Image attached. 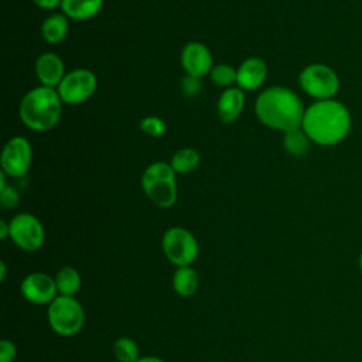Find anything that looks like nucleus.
<instances>
[{
  "mask_svg": "<svg viewBox=\"0 0 362 362\" xmlns=\"http://www.w3.org/2000/svg\"><path fill=\"white\" fill-rule=\"evenodd\" d=\"M352 119L348 107L335 99L315 100L303 117L301 129L308 139L324 147L341 143L351 130Z\"/></svg>",
  "mask_w": 362,
  "mask_h": 362,
  "instance_id": "1",
  "label": "nucleus"
},
{
  "mask_svg": "<svg viewBox=\"0 0 362 362\" xmlns=\"http://www.w3.org/2000/svg\"><path fill=\"white\" fill-rule=\"evenodd\" d=\"M255 112L264 126L286 133L301 127L305 109L296 92L277 85L264 89L257 96Z\"/></svg>",
  "mask_w": 362,
  "mask_h": 362,
  "instance_id": "2",
  "label": "nucleus"
},
{
  "mask_svg": "<svg viewBox=\"0 0 362 362\" xmlns=\"http://www.w3.org/2000/svg\"><path fill=\"white\" fill-rule=\"evenodd\" d=\"M61 102L58 90L54 88H34L21 99L18 109L20 119L33 130H51L59 120Z\"/></svg>",
  "mask_w": 362,
  "mask_h": 362,
  "instance_id": "3",
  "label": "nucleus"
},
{
  "mask_svg": "<svg viewBox=\"0 0 362 362\" xmlns=\"http://www.w3.org/2000/svg\"><path fill=\"white\" fill-rule=\"evenodd\" d=\"M141 187L146 195L160 208H170L177 201L175 171L168 163L156 161L141 175Z\"/></svg>",
  "mask_w": 362,
  "mask_h": 362,
  "instance_id": "4",
  "label": "nucleus"
},
{
  "mask_svg": "<svg viewBox=\"0 0 362 362\" xmlns=\"http://www.w3.org/2000/svg\"><path fill=\"white\" fill-rule=\"evenodd\" d=\"M47 320L57 335L74 337L83 328L85 310L75 297L57 296L48 304Z\"/></svg>",
  "mask_w": 362,
  "mask_h": 362,
  "instance_id": "5",
  "label": "nucleus"
},
{
  "mask_svg": "<svg viewBox=\"0 0 362 362\" xmlns=\"http://www.w3.org/2000/svg\"><path fill=\"white\" fill-rule=\"evenodd\" d=\"M163 253L175 267L191 266L199 253L197 238L182 226L168 228L161 238Z\"/></svg>",
  "mask_w": 362,
  "mask_h": 362,
  "instance_id": "6",
  "label": "nucleus"
},
{
  "mask_svg": "<svg viewBox=\"0 0 362 362\" xmlns=\"http://www.w3.org/2000/svg\"><path fill=\"white\" fill-rule=\"evenodd\" d=\"M301 89L315 100L334 99L339 90V78L337 72L325 64H310L298 75Z\"/></svg>",
  "mask_w": 362,
  "mask_h": 362,
  "instance_id": "7",
  "label": "nucleus"
},
{
  "mask_svg": "<svg viewBox=\"0 0 362 362\" xmlns=\"http://www.w3.org/2000/svg\"><path fill=\"white\" fill-rule=\"evenodd\" d=\"M10 239L24 252H35L45 242V229L33 214H17L10 222Z\"/></svg>",
  "mask_w": 362,
  "mask_h": 362,
  "instance_id": "8",
  "label": "nucleus"
},
{
  "mask_svg": "<svg viewBox=\"0 0 362 362\" xmlns=\"http://www.w3.org/2000/svg\"><path fill=\"white\" fill-rule=\"evenodd\" d=\"M96 76L89 69H74L68 72L58 85V95L62 102L76 105L88 100L96 89Z\"/></svg>",
  "mask_w": 362,
  "mask_h": 362,
  "instance_id": "9",
  "label": "nucleus"
},
{
  "mask_svg": "<svg viewBox=\"0 0 362 362\" xmlns=\"http://www.w3.org/2000/svg\"><path fill=\"white\" fill-rule=\"evenodd\" d=\"M33 160V148L27 139L16 136L10 139L1 153L3 173L11 177H23L27 174Z\"/></svg>",
  "mask_w": 362,
  "mask_h": 362,
  "instance_id": "10",
  "label": "nucleus"
},
{
  "mask_svg": "<svg viewBox=\"0 0 362 362\" xmlns=\"http://www.w3.org/2000/svg\"><path fill=\"white\" fill-rule=\"evenodd\" d=\"M20 294L34 305H48L58 294L55 279L44 272H33L20 283Z\"/></svg>",
  "mask_w": 362,
  "mask_h": 362,
  "instance_id": "11",
  "label": "nucleus"
},
{
  "mask_svg": "<svg viewBox=\"0 0 362 362\" xmlns=\"http://www.w3.org/2000/svg\"><path fill=\"white\" fill-rule=\"evenodd\" d=\"M181 65L187 75L202 78L214 68L211 51L201 42H188L181 51Z\"/></svg>",
  "mask_w": 362,
  "mask_h": 362,
  "instance_id": "12",
  "label": "nucleus"
},
{
  "mask_svg": "<svg viewBox=\"0 0 362 362\" xmlns=\"http://www.w3.org/2000/svg\"><path fill=\"white\" fill-rule=\"evenodd\" d=\"M35 74L42 86H58L65 76L64 62L57 54L44 52L35 62Z\"/></svg>",
  "mask_w": 362,
  "mask_h": 362,
  "instance_id": "13",
  "label": "nucleus"
},
{
  "mask_svg": "<svg viewBox=\"0 0 362 362\" xmlns=\"http://www.w3.org/2000/svg\"><path fill=\"white\" fill-rule=\"evenodd\" d=\"M267 66L262 58L252 57L242 62L238 68V78L236 83L240 89L245 90H255L257 89L266 79Z\"/></svg>",
  "mask_w": 362,
  "mask_h": 362,
  "instance_id": "14",
  "label": "nucleus"
},
{
  "mask_svg": "<svg viewBox=\"0 0 362 362\" xmlns=\"http://www.w3.org/2000/svg\"><path fill=\"white\" fill-rule=\"evenodd\" d=\"M245 106V95L240 88H226L218 100V115L223 123L238 119Z\"/></svg>",
  "mask_w": 362,
  "mask_h": 362,
  "instance_id": "15",
  "label": "nucleus"
},
{
  "mask_svg": "<svg viewBox=\"0 0 362 362\" xmlns=\"http://www.w3.org/2000/svg\"><path fill=\"white\" fill-rule=\"evenodd\" d=\"M171 284L174 291L180 297L188 298L197 293L199 286V277L192 266H182L175 269L171 279Z\"/></svg>",
  "mask_w": 362,
  "mask_h": 362,
  "instance_id": "16",
  "label": "nucleus"
},
{
  "mask_svg": "<svg viewBox=\"0 0 362 362\" xmlns=\"http://www.w3.org/2000/svg\"><path fill=\"white\" fill-rule=\"evenodd\" d=\"M103 6V0H62L61 7L66 17L72 20H89L95 17Z\"/></svg>",
  "mask_w": 362,
  "mask_h": 362,
  "instance_id": "17",
  "label": "nucleus"
},
{
  "mask_svg": "<svg viewBox=\"0 0 362 362\" xmlns=\"http://www.w3.org/2000/svg\"><path fill=\"white\" fill-rule=\"evenodd\" d=\"M57 290L59 296L66 297H75L82 286V277L79 272L72 266H64L61 267L57 274L54 276Z\"/></svg>",
  "mask_w": 362,
  "mask_h": 362,
  "instance_id": "18",
  "label": "nucleus"
},
{
  "mask_svg": "<svg viewBox=\"0 0 362 362\" xmlns=\"http://www.w3.org/2000/svg\"><path fill=\"white\" fill-rule=\"evenodd\" d=\"M68 18L65 14H52L44 20L41 35L49 44H59L68 35Z\"/></svg>",
  "mask_w": 362,
  "mask_h": 362,
  "instance_id": "19",
  "label": "nucleus"
},
{
  "mask_svg": "<svg viewBox=\"0 0 362 362\" xmlns=\"http://www.w3.org/2000/svg\"><path fill=\"white\" fill-rule=\"evenodd\" d=\"M310 139L308 136L304 133V130L300 129H294L290 132L284 133V139H283V146L286 148V151L291 156H304L308 151L310 147Z\"/></svg>",
  "mask_w": 362,
  "mask_h": 362,
  "instance_id": "20",
  "label": "nucleus"
},
{
  "mask_svg": "<svg viewBox=\"0 0 362 362\" xmlns=\"http://www.w3.org/2000/svg\"><path fill=\"white\" fill-rule=\"evenodd\" d=\"M113 356L117 362H136L140 358L139 345L130 337H120L113 342Z\"/></svg>",
  "mask_w": 362,
  "mask_h": 362,
  "instance_id": "21",
  "label": "nucleus"
},
{
  "mask_svg": "<svg viewBox=\"0 0 362 362\" xmlns=\"http://www.w3.org/2000/svg\"><path fill=\"white\" fill-rule=\"evenodd\" d=\"M199 161H201V156L197 150H194V148H181L173 156L170 165L173 167V170L175 173L185 174V173H189L194 168H197Z\"/></svg>",
  "mask_w": 362,
  "mask_h": 362,
  "instance_id": "22",
  "label": "nucleus"
},
{
  "mask_svg": "<svg viewBox=\"0 0 362 362\" xmlns=\"http://www.w3.org/2000/svg\"><path fill=\"white\" fill-rule=\"evenodd\" d=\"M211 81L214 83H216L218 86H226L230 88V85H233L236 82L238 78V71L226 64H219L215 65L211 72H209Z\"/></svg>",
  "mask_w": 362,
  "mask_h": 362,
  "instance_id": "23",
  "label": "nucleus"
},
{
  "mask_svg": "<svg viewBox=\"0 0 362 362\" xmlns=\"http://www.w3.org/2000/svg\"><path fill=\"white\" fill-rule=\"evenodd\" d=\"M140 129L144 133H147L148 136L158 137V136H163L165 133V123H164L163 119H160L157 116H147V117L141 119Z\"/></svg>",
  "mask_w": 362,
  "mask_h": 362,
  "instance_id": "24",
  "label": "nucleus"
},
{
  "mask_svg": "<svg viewBox=\"0 0 362 362\" xmlns=\"http://www.w3.org/2000/svg\"><path fill=\"white\" fill-rule=\"evenodd\" d=\"M201 78L197 76H191V75H185L181 79V90L184 92V95L187 98H194L201 92Z\"/></svg>",
  "mask_w": 362,
  "mask_h": 362,
  "instance_id": "25",
  "label": "nucleus"
},
{
  "mask_svg": "<svg viewBox=\"0 0 362 362\" xmlns=\"http://www.w3.org/2000/svg\"><path fill=\"white\" fill-rule=\"evenodd\" d=\"M17 356L16 344L10 339L0 341V362H13Z\"/></svg>",
  "mask_w": 362,
  "mask_h": 362,
  "instance_id": "26",
  "label": "nucleus"
},
{
  "mask_svg": "<svg viewBox=\"0 0 362 362\" xmlns=\"http://www.w3.org/2000/svg\"><path fill=\"white\" fill-rule=\"evenodd\" d=\"M18 194L14 188L11 187H4L3 189H0V202L4 208H13L18 204Z\"/></svg>",
  "mask_w": 362,
  "mask_h": 362,
  "instance_id": "27",
  "label": "nucleus"
},
{
  "mask_svg": "<svg viewBox=\"0 0 362 362\" xmlns=\"http://www.w3.org/2000/svg\"><path fill=\"white\" fill-rule=\"evenodd\" d=\"M33 1L40 8H44V10H52L57 6H61V3H62V0H33Z\"/></svg>",
  "mask_w": 362,
  "mask_h": 362,
  "instance_id": "28",
  "label": "nucleus"
},
{
  "mask_svg": "<svg viewBox=\"0 0 362 362\" xmlns=\"http://www.w3.org/2000/svg\"><path fill=\"white\" fill-rule=\"evenodd\" d=\"M10 238V223H7L6 221H0V239L4 240Z\"/></svg>",
  "mask_w": 362,
  "mask_h": 362,
  "instance_id": "29",
  "label": "nucleus"
},
{
  "mask_svg": "<svg viewBox=\"0 0 362 362\" xmlns=\"http://www.w3.org/2000/svg\"><path fill=\"white\" fill-rule=\"evenodd\" d=\"M136 362H165V361L154 355H147V356H140Z\"/></svg>",
  "mask_w": 362,
  "mask_h": 362,
  "instance_id": "30",
  "label": "nucleus"
},
{
  "mask_svg": "<svg viewBox=\"0 0 362 362\" xmlns=\"http://www.w3.org/2000/svg\"><path fill=\"white\" fill-rule=\"evenodd\" d=\"M6 274H7V266H6V262L1 260L0 262V281L1 283L6 280Z\"/></svg>",
  "mask_w": 362,
  "mask_h": 362,
  "instance_id": "31",
  "label": "nucleus"
},
{
  "mask_svg": "<svg viewBox=\"0 0 362 362\" xmlns=\"http://www.w3.org/2000/svg\"><path fill=\"white\" fill-rule=\"evenodd\" d=\"M359 270H361V274H362V252L359 255Z\"/></svg>",
  "mask_w": 362,
  "mask_h": 362,
  "instance_id": "32",
  "label": "nucleus"
}]
</instances>
